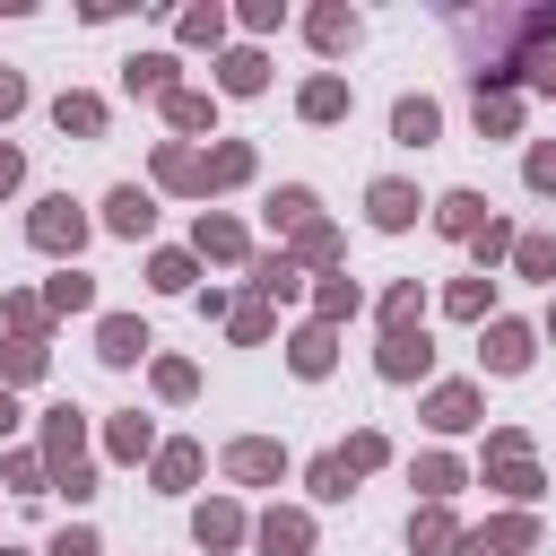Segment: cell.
<instances>
[{"label": "cell", "instance_id": "21", "mask_svg": "<svg viewBox=\"0 0 556 556\" xmlns=\"http://www.w3.org/2000/svg\"><path fill=\"white\" fill-rule=\"evenodd\" d=\"M52 122H61V130H78V139H96V130H104V104H96V96H61V104H52Z\"/></svg>", "mask_w": 556, "mask_h": 556}, {"label": "cell", "instance_id": "5", "mask_svg": "<svg viewBox=\"0 0 556 556\" xmlns=\"http://www.w3.org/2000/svg\"><path fill=\"white\" fill-rule=\"evenodd\" d=\"M96 356H104V365H139V356H148V330H139L130 313H104V330H96Z\"/></svg>", "mask_w": 556, "mask_h": 556}, {"label": "cell", "instance_id": "33", "mask_svg": "<svg viewBox=\"0 0 556 556\" xmlns=\"http://www.w3.org/2000/svg\"><path fill=\"white\" fill-rule=\"evenodd\" d=\"M313 43H321V52L356 43V17H348V9H321V17H313Z\"/></svg>", "mask_w": 556, "mask_h": 556}, {"label": "cell", "instance_id": "2", "mask_svg": "<svg viewBox=\"0 0 556 556\" xmlns=\"http://www.w3.org/2000/svg\"><path fill=\"white\" fill-rule=\"evenodd\" d=\"M26 235H35V252H52V261H61V252H78V243H87V217H78L70 200H35Z\"/></svg>", "mask_w": 556, "mask_h": 556}, {"label": "cell", "instance_id": "13", "mask_svg": "<svg viewBox=\"0 0 556 556\" xmlns=\"http://www.w3.org/2000/svg\"><path fill=\"white\" fill-rule=\"evenodd\" d=\"M261 547H269V556H304V547H313V521H304V513H269V521H261Z\"/></svg>", "mask_w": 556, "mask_h": 556}, {"label": "cell", "instance_id": "38", "mask_svg": "<svg viewBox=\"0 0 556 556\" xmlns=\"http://www.w3.org/2000/svg\"><path fill=\"white\" fill-rule=\"evenodd\" d=\"M486 295H495V287H486V269H478V278L452 287V313H460V321H486Z\"/></svg>", "mask_w": 556, "mask_h": 556}, {"label": "cell", "instance_id": "4", "mask_svg": "<svg viewBox=\"0 0 556 556\" xmlns=\"http://www.w3.org/2000/svg\"><path fill=\"white\" fill-rule=\"evenodd\" d=\"M365 208H374V226H382V235H400V226H417V208H426V200H417V191H408L400 174H382Z\"/></svg>", "mask_w": 556, "mask_h": 556}, {"label": "cell", "instance_id": "20", "mask_svg": "<svg viewBox=\"0 0 556 556\" xmlns=\"http://www.w3.org/2000/svg\"><path fill=\"white\" fill-rule=\"evenodd\" d=\"M217 78H226V96H252V87L269 78V61H261V52H226V61H217Z\"/></svg>", "mask_w": 556, "mask_h": 556}, {"label": "cell", "instance_id": "7", "mask_svg": "<svg viewBox=\"0 0 556 556\" xmlns=\"http://www.w3.org/2000/svg\"><path fill=\"white\" fill-rule=\"evenodd\" d=\"M434 130H443V113H434L426 96H400V104H391V139H400V148H426Z\"/></svg>", "mask_w": 556, "mask_h": 556}, {"label": "cell", "instance_id": "17", "mask_svg": "<svg viewBox=\"0 0 556 556\" xmlns=\"http://www.w3.org/2000/svg\"><path fill=\"white\" fill-rule=\"evenodd\" d=\"M191 530H200V547H235V539H243V513H235V504H200Z\"/></svg>", "mask_w": 556, "mask_h": 556}, {"label": "cell", "instance_id": "30", "mask_svg": "<svg viewBox=\"0 0 556 556\" xmlns=\"http://www.w3.org/2000/svg\"><path fill=\"white\" fill-rule=\"evenodd\" d=\"M139 452H156L148 417H113V460H139Z\"/></svg>", "mask_w": 556, "mask_h": 556}, {"label": "cell", "instance_id": "41", "mask_svg": "<svg viewBox=\"0 0 556 556\" xmlns=\"http://www.w3.org/2000/svg\"><path fill=\"white\" fill-rule=\"evenodd\" d=\"M495 486H504V495H539V469L513 452V460H495Z\"/></svg>", "mask_w": 556, "mask_h": 556}, {"label": "cell", "instance_id": "18", "mask_svg": "<svg viewBox=\"0 0 556 556\" xmlns=\"http://www.w3.org/2000/svg\"><path fill=\"white\" fill-rule=\"evenodd\" d=\"M122 78H130L139 96H174V52H139V61L122 70Z\"/></svg>", "mask_w": 556, "mask_h": 556}, {"label": "cell", "instance_id": "39", "mask_svg": "<svg viewBox=\"0 0 556 556\" xmlns=\"http://www.w3.org/2000/svg\"><path fill=\"white\" fill-rule=\"evenodd\" d=\"M295 261H339V235L330 226H295Z\"/></svg>", "mask_w": 556, "mask_h": 556}, {"label": "cell", "instance_id": "44", "mask_svg": "<svg viewBox=\"0 0 556 556\" xmlns=\"http://www.w3.org/2000/svg\"><path fill=\"white\" fill-rule=\"evenodd\" d=\"M469 243H478V261H504V252H513V226H495V217H486Z\"/></svg>", "mask_w": 556, "mask_h": 556}, {"label": "cell", "instance_id": "19", "mask_svg": "<svg viewBox=\"0 0 556 556\" xmlns=\"http://www.w3.org/2000/svg\"><path fill=\"white\" fill-rule=\"evenodd\" d=\"M339 113H348V78H330V70H321V78L304 87V122H339Z\"/></svg>", "mask_w": 556, "mask_h": 556}, {"label": "cell", "instance_id": "31", "mask_svg": "<svg viewBox=\"0 0 556 556\" xmlns=\"http://www.w3.org/2000/svg\"><path fill=\"white\" fill-rule=\"evenodd\" d=\"M348 486H356V478L339 469V452H321V460H313V495H321V504H348Z\"/></svg>", "mask_w": 556, "mask_h": 556}, {"label": "cell", "instance_id": "42", "mask_svg": "<svg viewBox=\"0 0 556 556\" xmlns=\"http://www.w3.org/2000/svg\"><path fill=\"white\" fill-rule=\"evenodd\" d=\"M521 78H530L539 96H556V52H547V43H530V52H521Z\"/></svg>", "mask_w": 556, "mask_h": 556}, {"label": "cell", "instance_id": "51", "mask_svg": "<svg viewBox=\"0 0 556 556\" xmlns=\"http://www.w3.org/2000/svg\"><path fill=\"white\" fill-rule=\"evenodd\" d=\"M547 339H556V304H547Z\"/></svg>", "mask_w": 556, "mask_h": 556}, {"label": "cell", "instance_id": "3", "mask_svg": "<svg viewBox=\"0 0 556 556\" xmlns=\"http://www.w3.org/2000/svg\"><path fill=\"white\" fill-rule=\"evenodd\" d=\"M382 382H417L426 365H434V348H426V330H382Z\"/></svg>", "mask_w": 556, "mask_h": 556}, {"label": "cell", "instance_id": "46", "mask_svg": "<svg viewBox=\"0 0 556 556\" xmlns=\"http://www.w3.org/2000/svg\"><path fill=\"white\" fill-rule=\"evenodd\" d=\"M235 339H243V348H252V339H269V313H261V304H243V313H235Z\"/></svg>", "mask_w": 556, "mask_h": 556}, {"label": "cell", "instance_id": "26", "mask_svg": "<svg viewBox=\"0 0 556 556\" xmlns=\"http://www.w3.org/2000/svg\"><path fill=\"white\" fill-rule=\"evenodd\" d=\"M382 460H391V443H382V434H348V452H339V469H348V478H365V469H382Z\"/></svg>", "mask_w": 556, "mask_h": 556}, {"label": "cell", "instance_id": "14", "mask_svg": "<svg viewBox=\"0 0 556 556\" xmlns=\"http://www.w3.org/2000/svg\"><path fill=\"white\" fill-rule=\"evenodd\" d=\"M165 122H174V130H208V122H217V96H200V87H174V96H165Z\"/></svg>", "mask_w": 556, "mask_h": 556}, {"label": "cell", "instance_id": "43", "mask_svg": "<svg viewBox=\"0 0 556 556\" xmlns=\"http://www.w3.org/2000/svg\"><path fill=\"white\" fill-rule=\"evenodd\" d=\"M217 35H226V9H191L182 17V43H217Z\"/></svg>", "mask_w": 556, "mask_h": 556}, {"label": "cell", "instance_id": "40", "mask_svg": "<svg viewBox=\"0 0 556 556\" xmlns=\"http://www.w3.org/2000/svg\"><path fill=\"white\" fill-rule=\"evenodd\" d=\"M156 391H165V400H191V391H200V374H191L182 356H165V365H156Z\"/></svg>", "mask_w": 556, "mask_h": 556}, {"label": "cell", "instance_id": "49", "mask_svg": "<svg viewBox=\"0 0 556 556\" xmlns=\"http://www.w3.org/2000/svg\"><path fill=\"white\" fill-rule=\"evenodd\" d=\"M17 174H26V156H17V148H0V191H17Z\"/></svg>", "mask_w": 556, "mask_h": 556}, {"label": "cell", "instance_id": "52", "mask_svg": "<svg viewBox=\"0 0 556 556\" xmlns=\"http://www.w3.org/2000/svg\"><path fill=\"white\" fill-rule=\"evenodd\" d=\"M0 556H9V547H0Z\"/></svg>", "mask_w": 556, "mask_h": 556}, {"label": "cell", "instance_id": "29", "mask_svg": "<svg viewBox=\"0 0 556 556\" xmlns=\"http://www.w3.org/2000/svg\"><path fill=\"white\" fill-rule=\"evenodd\" d=\"M269 226H313V191H304V182H287V191L269 200Z\"/></svg>", "mask_w": 556, "mask_h": 556}, {"label": "cell", "instance_id": "48", "mask_svg": "<svg viewBox=\"0 0 556 556\" xmlns=\"http://www.w3.org/2000/svg\"><path fill=\"white\" fill-rule=\"evenodd\" d=\"M17 104H26V78H17V70H0V122H9Z\"/></svg>", "mask_w": 556, "mask_h": 556}, {"label": "cell", "instance_id": "6", "mask_svg": "<svg viewBox=\"0 0 556 556\" xmlns=\"http://www.w3.org/2000/svg\"><path fill=\"white\" fill-rule=\"evenodd\" d=\"M278 469H287V452H278V443H261V434H252V443H235V452H226V478H243V486H269V478H278Z\"/></svg>", "mask_w": 556, "mask_h": 556}, {"label": "cell", "instance_id": "27", "mask_svg": "<svg viewBox=\"0 0 556 556\" xmlns=\"http://www.w3.org/2000/svg\"><path fill=\"white\" fill-rule=\"evenodd\" d=\"M452 539H460V530H452V513H443V504H426V513L408 521V547H452Z\"/></svg>", "mask_w": 556, "mask_h": 556}, {"label": "cell", "instance_id": "36", "mask_svg": "<svg viewBox=\"0 0 556 556\" xmlns=\"http://www.w3.org/2000/svg\"><path fill=\"white\" fill-rule=\"evenodd\" d=\"M313 313H321V330H330V321H348V313H356V287H348V278H330V287L313 295Z\"/></svg>", "mask_w": 556, "mask_h": 556}, {"label": "cell", "instance_id": "32", "mask_svg": "<svg viewBox=\"0 0 556 556\" xmlns=\"http://www.w3.org/2000/svg\"><path fill=\"white\" fill-rule=\"evenodd\" d=\"M417 486H426V495H452V486H460V460H452V452H426V460H417Z\"/></svg>", "mask_w": 556, "mask_h": 556}, {"label": "cell", "instance_id": "10", "mask_svg": "<svg viewBox=\"0 0 556 556\" xmlns=\"http://www.w3.org/2000/svg\"><path fill=\"white\" fill-rule=\"evenodd\" d=\"M426 426H443V434H460V426H478V391H469V382H443V391L426 400Z\"/></svg>", "mask_w": 556, "mask_h": 556}, {"label": "cell", "instance_id": "35", "mask_svg": "<svg viewBox=\"0 0 556 556\" xmlns=\"http://www.w3.org/2000/svg\"><path fill=\"white\" fill-rule=\"evenodd\" d=\"M87 304H96V287H87L78 269H61V278H52V313H87Z\"/></svg>", "mask_w": 556, "mask_h": 556}, {"label": "cell", "instance_id": "9", "mask_svg": "<svg viewBox=\"0 0 556 556\" xmlns=\"http://www.w3.org/2000/svg\"><path fill=\"white\" fill-rule=\"evenodd\" d=\"M478 356H486L495 374H521V365H530V330H521V321H486V348H478Z\"/></svg>", "mask_w": 556, "mask_h": 556}, {"label": "cell", "instance_id": "37", "mask_svg": "<svg viewBox=\"0 0 556 556\" xmlns=\"http://www.w3.org/2000/svg\"><path fill=\"white\" fill-rule=\"evenodd\" d=\"M417 313H426V295H417V278H408V287H391V295H382V321H391V330H408V321H417Z\"/></svg>", "mask_w": 556, "mask_h": 556}, {"label": "cell", "instance_id": "24", "mask_svg": "<svg viewBox=\"0 0 556 556\" xmlns=\"http://www.w3.org/2000/svg\"><path fill=\"white\" fill-rule=\"evenodd\" d=\"M513 269L521 278H556V235H521L513 243Z\"/></svg>", "mask_w": 556, "mask_h": 556}, {"label": "cell", "instance_id": "25", "mask_svg": "<svg viewBox=\"0 0 556 556\" xmlns=\"http://www.w3.org/2000/svg\"><path fill=\"white\" fill-rule=\"evenodd\" d=\"M252 287H261V295H295V287H304V269H295L287 252H278V261H252Z\"/></svg>", "mask_w": 556, "mask_h": 556}, {"label": "cell", "instance_id": "23", "mask_svg": "<svg viewBox=\"0 0 556 556\" xmlns=\"http://www.w3.org/2000/svg\"><path fill=\"white\" fill-rule=\"evenodd\" d=\"M200 478V443H165L156 452V486H191Z\"/></svg>", "mask_w": 556, "mask_h": 556}, {"label": "cell", "instance_id": "11", "mask_svg": "<svg viewBox=\"0 0 556 556\" xmlns=\"http://www.w3.org/2000/svg\"><path fill=\"white\" fill-rule=\"evenodd\" d=\"M434 226H443V235H460V243H469V235H478V226H486V200H478V191H443V200H434Z\"/></svg>", "mask_w": 556, "mask_h": 556}, {"label": "cell", "instance_id": "8", "mask_svg": "<svg viewBox=\"0 0 556 556\" xmlns=\"http://www.w3.org/2000/svg\"><path fill=\"white\" fill-rule=\"evenodd\" d=\"M104 226H113V235H148V226H156V200H148L139 182H122V191L104 200Z\"/></svg>", "mask_w": 556, "mask_h": 556}, {"label": "cell", "instance_id": "28", "mask_svg": "<svg viewBox=\"0 0 556 556\" xmlns=\"http://www.w3.org/2000/svg\"><path fill=\"white\" fill-rule=\"evenodd\" d=\"M513 122H521L513 96H478V130H486V139H513Z\"/></svg>", "mask_w": 556, "mask_h": 556}, {"label": "cell", "instance_id": "34", "mask_svg": "<svg viewBox=\"0 0 556 556\" xmlns=\"http://www.w3.org/2000/svg\"><path fill=\"white\" fill-rule=\"evenodd\" d=\"M148 278H156L165 295H182V287H191V252H156V261H148Z\"/></svg>", "mask_w": 556, "mask_h": 556}, {"label": "cell", "instance_id": "12", "mask_svg": "<svg viewBox=\"0 0 556 556\" xmlns=\"http://www.w3.org/2000/svg\"><path fill=\"white\" fill-rule=\"evenodd\" d=\"M330 356H339V339H330L321 321H313V330H295V348H287V365H295L304 382H313V374H330Z\"/></svg>", "mask_w": 556, "mask_h": 556}, {"label": "cell", "instance_id": "1", "mask_svg": "<svg viewBox=\"0 0 556 556\" xmlns=\"http://www.w3.org/2000/svg\"><path fill=\"white\" fill-rule=\"evenodd\" d=\"M78 443H87V417H78V408H52V417H43V460H52V486H61L70 504L96 495V469L78 460Z\"/></svg>", "mask_w": 556, "mask_h": 556}, {"label": "cell", "instance_id": "45", "mask_svg": "<svg viewBox=\"0 0 556 556\" xmlns=\"http://www.w3.org/2000/svg\"><path fill=\"white\" fill-rule=\"evenodd\" d=\"M530 191H556V139L530 148Z\"/></svg>", "mask_w": 556, "mask_h": 556}, {"label": "cell", "instance_id": "16", "mask_svg": "<svg viewBox=\"0 0 556 556\" xmlns=\"http://www.w3.org/2000/svg\"><path fill=\"white\" fill-rule=\"evenodd\" d=\"M191 243H200L208 261H243V226H235V217H200V226H191Z\"/></svg>", "mask_w": 556, "mask_h": 556}, {"label": "cell", "instance_id": "22", "mask_svg": "<svg viewBox=\"0 0 556 556\" xmlns=\"http://www.w3.org/2000/svg\"><path fill=\"white\" fill-rule=\"evenodd\" d=\"M35 374H43V348H35V339H9V348H0V391H9V382H35Z\"/></svg>", "mask_w": 556, "mask_h": 556}, {"label": "cell", "instance_id": "50", "mask_svg": "<svg viewBox=\"0 0 556 556\" xmlns=\"http://www.w3.org/2000/svg\"><path fill=\"white\" fill-rule=\"evenodd\" d=\"M9 426H17V400H9V391H0V434H9Z\"/></svg>", "mask_w": 556, "mask_h": 556}, {"label": "cell", "instance_id": "15", "mask_svg": "<svg viewBox=\"0 0 556 556\" xmlns=\"http://www.w3.org/2000/svg\"><path fill=\"white\" fill-rule=\"evenodd\" d=\"M243 174H252V148H235V139L200 156V191H217V182H243Z\"/></svg>", "mask_w": 556, "mask_h": 556}, {"label": "cell", "instance_id": "47", "mask_svg": "<svg viewBox=\"0 0 556 556\" xmlns=\"http://www.w3.org/2000/svg\"><path fill=\"white\" fill-rule=\"evenodd\" d=\"M43 556H96V530H61V539H52Z\"/></svg>", "mask_w": 556, "mask_h": 556}]
</instances>
